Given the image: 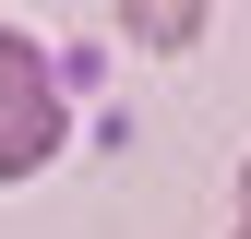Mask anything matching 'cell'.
Listing matches in <instances>:
<instances>
[{
  "instance_id": "6da1fadb",
  "label": "cell",
  "mask_w": 251,
  "mask_h": 239,
  "mask_svg": "<svg viewBox=\"0 0 251 239\" xmlns=\"http://www.w3.org/2000/svg\"><path fill=\"white\" fill-rule=\"evenodd\" d=\"M60 143H72V96H60V60L0 24V179H36Z\"/></svg>"
},
{
  "instance_id": "7a4b0ae2",
  "label": "cell",
  "mask_w": 251,
  "mask_h": 239,
  "mask_svg": "<svg viewBox=\"0 0 251 239\" xmlns=\"http://www.w3.org/2000/svg\"><path fill=\"white\" fill-rule=\"evenodd\" d=\"M120 36H155V48H192V36H203V0H192V12H179V0H132V12H120Z\"/></svg>"
},
{
  "instance_id": "3957f363",
  "label": "cell",
  "mask_w": 251,
  "mask_h": 239,
  "mask_svg": "<svg viewBox=\"0 0 251 239\" xmlns=\"http://www.w3.org/2000/svg\"><path fill=\"white\" fill-rule=\"evenodd\" d=\"M239 203H251V167H239Z\"/></svg>"
},
{
  "instance_id": "277c9868",
  "label": "cell",
  "mask_w": 251,
  "mask_h": 239,
  "mask_svg": "<svg viewBox=\"0 0 251 239\" xmlns=\"http://www.w3.org/2000/svg\"><path fill=\"white\" fill-rule=\"evenodd\" d=\"M239 239H251V203H239Z\"/></svg>"
}]
</instances>
